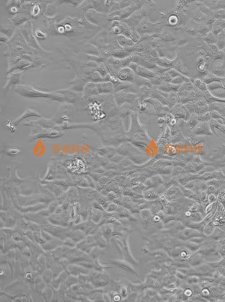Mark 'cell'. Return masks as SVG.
<instances>
[{
  "label": "cell",
  "mask_w": 225,
  "mask_h": 302,
  "mask_svg": "<svg viewBox=\"0 0 225 302\" xmlns=\"http://www.w3.org/2000/svg\"><path fill=\"white\" fill-rule=\"evenodd\" d=\"M89 280L94 287L100 288L109 284V277L107 274H105L100 272H94L89 274Z\"/></svg>",
  "instance_id": "cell-1"
},
{
  "label": "cell",
  "mask_w": 225,
  "mask_h": 302,
  "mask_svg": "<svg viewBox=\"0 0 225 302\" xmlns=\"http://www.w3.org/2000/svg\"><path fill=\"white\" fill-rule=\"evenodd\" d=\"M212 72L219 77H225V60L216 59L212 65Z\"/></svg>",
  "instance_id": "cell-2"
},
{
  "label": "cell",
  "mask_w": 225,
  "mask_h": 302,
  "mask_svg": "<svg viewBox=\"0 0 225 302\" xmlns=\"http://www.w3.org/2000/svg\"><path fill=\"white\" fill-rule=\"evenodd\" d=\"M53 276H54V274L53 273V272L49 269H46V270H45L42 274V278L47 284H51V281Z\"/></svg>",
  "instance_id": "cell-3"
},
{
  "label": "cell",
  "mask_w": 225,
  "mask_h": 302,
  "mask_svg": "<svg viewBox=\"0 0 225 302\" xmlns=\"http://www.w3.org/2000/svg\"><path fill=\"white\" fill-rule=\"evenodd\" d=\"M78 282H79L78 279L76 277H70L69 276L67 278V279L65 282V286L67 288H69L71 286V285L77 284Z\"/></svg>",
  "instance_id": "cell-4"
},
{
  "label": "cell",
  "mask_w": 225,
  "mask_h": 302,
  "mask_svg": "<svg viewBox=\"0 0 225 302\" xmlns=\"http://www.w3.org/2000/svg\"><path fill=\"white\" fill-rule=\"evenodd\" d=\"M53 270L54 274V278H55L57 277L59 274H60L61 271H63V270L62 269V267L60 266H53Z\"/></svg>",
  "instance_id": "cell-5"
},
{
  "label": "cell",
  "mask_w": 225,
  "mask_h": 302,
  "mask_svg": "<svg viewBox=\"0 0 225 302\" xmlns=\"http://www.w3.org/2000/svg\"><path fill=\"white\" fill-rule=\"evenodd\" d=\"M63 245L73 248L75 246V242L71 238H68L65 240L64 242H63Z\"/></svg>",
  "instance_id": "cell-6"
},
{
  "label": "cell",
  "mask_w": 225,
  "mask_h": 302,
  "mask_svg": "<svg viewBox=\"0 0 225 302\" xmlns=\"http://www.w3.org/2000/svg\"><path fill=\"white\" fill-rule=\"evenodd\" d=\"M102 254V252H101V251H100V249H97V248H94L92 250L91 255L93 256V258H96V257H99V255H100V254Z\"/></svg>",
  "instance_id": "cell-7"
},
{
  "label": "cell",
  "mask_w": 225,
  "mask_h": 302,
  "mask_svg": "<svg viewBox=\"0 0 225 302\" xmlns=\"http://www.w3.org/2000/svg\"><path fill=\"white\" fill-rule=\"evenodd\" d=\"M223 32H224V33H225V27L224 28V29H223Z\"/></svg>",
  "instance_id": "cell-8"
}]
</instances>
